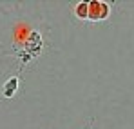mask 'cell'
Returning <instances> with one entry per match:
<instances>
[{
  "label": "cell",
  "mask_w": 134,
  "mask_h": 129,
  "mask_svg": "<svg viewBox=\"0 0 134 129\" xmlns=\"http://www.w3.org/2000/svg\"><path fill=\"white\" fill-rule=\"evenodd\" d=\"M109 15V6L105 2H89V13H87V18L91 20H103L105 17Z\"/></svg>",
  "instance_id": "obj_1"
},
{
  "label": "cell",
  "mask_w": 134,
  "mask_h": 129,
  "mask_svg": "<svg viewBox=\"0 0 134 129\" xmlns=\"http://www.w3.org/2000/svg\"><path fill=\"white\" fill-rule=\"evenodd\" d=\"M76 15L80 17V18H87V13H89V4L87 2H80L78 6H76Z\"/></svg>",
  "instance_id": "obj_2"
}]
</instances>
